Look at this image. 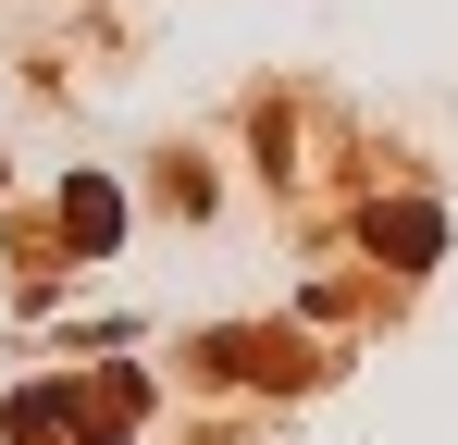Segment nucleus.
I'll return each mask as SVG.
<instances>
[{
  "instance_id": "f257e3e1",
  "label": "nucleus",
  "mask_w": 458,
  "mask_h": 445,
  "mask_svg": "<svg viewBox=\"0 0 458 445\" xmlns=\"http://www.w3.org/2000/svg\"><path fill=\"white\" fill-rule=\"evenodd\" d=\"M63 222H75V248H112V235H124V198H112L99 173H75V186H63Z\"/></svg>"
},
{
  "instance_id": "f03ea898",
  "label": "nucleus",
  "mask_w": 458,
  "mask_h": 445,
  "mask_svg": "<svg viewBox=\"0 0 458 445\" xmlns=\"http://www.w3.org/2000/svg\"><path fill=\"white\" fill-rule=\"evenodd\" d=\"M372 235L396 248V260H434V248H446V222L421 211V198H409V211H372Z\"/></svg>"
}]
</instances>
